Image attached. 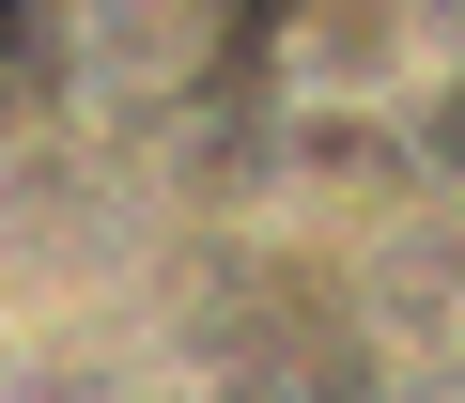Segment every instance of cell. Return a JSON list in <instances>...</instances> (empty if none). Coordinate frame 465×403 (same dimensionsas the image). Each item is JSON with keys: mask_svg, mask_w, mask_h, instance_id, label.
<instances>
[{"mask_svg": "<svg viewBox=\"0 0 465 403\" xmlns=\"http://www.w3.org/2000/svg\"><path fill=\"white\" fill-rule=\"evenodd\" d=\"M419 16V63H434V93H465V0H403Z\"/></svg>", "mask_w": 465, "mask_h": 403, "instance_id": "obj_4", "label": "cell"}, {"mask_svg": "<svg viewBox=\"0 0 465 403\" xmlns=\"http://www.w3.org/2000/svg\"><path fill=\"white\" fill-rule=\"evenodd\" d=\"M280 109H311V124H403V109H434L419 16L403 0H295L280 16Z\"/></svg>", "mask_w": 465, "mask_h": 403, "instance_id": "obj_3", "label": "cell"}, {"mask_svg": "<svg viewBox=\"0 0 465 403\" xmlns=\"http://www.w3.org/2000/svg\"><path fill=\"white\" fill-rule=\"evenodd\" d=\"M47 63L78 124H171L232 63V0H47Z\"/></svg>", "mask_w": 465, "mask_h": 403, "instance_id": "obj_2", "label": "cell"}, {"mask_svg": "<svg viewBox=\"0 0 465 403\" xmlns=\"http://www.w3.org/2000/svg\"><path fill=\"white\" fill-rule=\"evenodd\" d=\"M140 249V186L94 124H0V295L63 310Z\"/></svg>", "mask_w": 465, "mask_h": 403, "instance_id": "obj_1", "label": "cell"}]
</instances>
